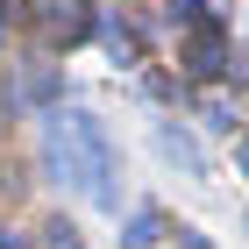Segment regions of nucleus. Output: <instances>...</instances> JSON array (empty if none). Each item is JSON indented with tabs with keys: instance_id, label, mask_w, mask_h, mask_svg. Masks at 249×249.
Here are the masks:
<instances>
[{
	"instance_id": "f257e3e1",
	"label": "nucleus",
	"mask_w": 249,
	"mask_h": 249,
	"mask_svg": "<svg viewBox=\"0 0 249 249\" xmlns=\"http://www.w3.org/2000/svg\"><path fill=\"white\" fill-rule=\"evenodd\" d=\"M43 157H50V171L64 178L71 192H86L93 207H107L114 213L121 207V157H114V135H107V121L100 114H86V107H71V114H50L43 121Z\"/></svg>"
},
{
	"instance_id": "f03ea898",
	"label": "nucleus",
	"mask_w": 249,
	"mask_h": 249,
	"mask_svg": "<svg viewBox=\"0 0 249 249\" xmlns=\"http://www.w3.org/2000/svg\"><path fill=\"white\" fill-rule=\"evenodd\" d=\"M185 71H199V78H221V71H228V36H221V21H199V29H192Z\"/></svg>"
},
{
	"instance_id": "7ed1b4c3",
	"label": "nucleus",
	"mask_w": 249,
	"mask_h": 249,
	"mask_svg": "<svg viewBox=\"0 0 249 249\" xmlns=\"http://www.w3.org/2000/svg\"><path fill=\"white\" fill-rule=\"evenodd\" d=\"M43 29H50V43H78V36H93V7L86 0H43Z\"/></svg>"
},
{
	"instance_id": "20e7f679",
	"label": "nucleus",
	"mask_w": 249,
	"mask_h": 249,
	"mask_svg": "<svg viewBox=\"0 0 249 249\" xmlns=\"http://www.w3.org/2000/svg\"><path fill=\"white\" fill-rule=\"evenodd\" d=\"M157 150L171 157V164H185V171H199V150H192V135H178L171 121H157Z\"/></svg>"
},
{
	"instance_id": "39448f33",
	"label": "nucleus",
	"mask_w": 249,
	"mask_h": 249,
	"mask_svg": "<svg viewBox=\"0 0 249 249\" xmlns=\"http://www.w3.org/2000/svg\"><path fill=\"white\" fill-rule=\"evenodd\" d=\"M157 235H164V213H150V207H142L128 228H121V249H157Z\"/></svg>"
},
{
	"instance_id": "423d86ee",
	"label": "nucleus",
	"mask_w": 249,
	"mask_h": 249,
	"mask_svg": "<svg viewBox=\"0 0 249 249\" xmlns=\"http://www.w3.org/2000/svg\"><path fill=\"white\" fill-rule=\"evenodd\" d=\"M100 36H107V50H114L121 64H135V57H142V50H135V36L121 29V21H100Z\"/></svg>"
},
{
	"instance_id": "0eeeda50",
	"label": "nucleus",
	"mask_w": 249,
	"mask_h": 249,
	"mask_svg": "<svg viewBox=\"0 0 249 249\" xmlns=\"http://www.w3.org/2000/svg\"><path fill=\"white\" fill-rule=\"evenodd\" d=\"M21 93H29V100H50V93H57V71H29V78H21Z\"/></svg>"
},
{
	"instance_id": "6e6552de",
	"label": "nucleus",
	"mask_w": 249,
	"mask_h": 249,
	"mask_svg": "<svg viewBox=\"0 0 249 249\" xmlns=\"http://www.w3.org/2000/svg\"><path fill=\"white\" fill-rule=\"evenodd\" d=\"M43 235H50V249H86V242H78V228H71V221H50Z\"/></svg>"
},
{
	"instance_id": "1a4fd4ad",
	"label": "nucleus",
	"mask_w": 249,
	"mask_h": 249,
	"mask_svg": "<svg viewBox=\"0 0 249 249\" xmlns=\"http://www.w3.org/2000/svg\"><path fill=\"white\" fill-rule=\"evenodd\" d=\"M29 15V0H0V29H7V21H21Z\"/></svg>"
},
{
	"instance_id": "9d476101",
	"label": "nucleus",
	"mask_w": 249,
	"mask_h": 249,
	"mask_svg": "<svg viewBox=\"0 0 249 249\" xmlns=\"http://www.w3.org/2000/svg\"><path fill=\"white\" fill-rule=\"evenodd\" d=\"M0 249H29V242H21V235H15V228H0Z\"/></svg>"
},
{
	"instance_id": "9b49d317",
	"label": "nucleus",
	"mask_w": 249,
	"mask_h": 249,
	"mask_svg": "<svg viewBox=\"0 0 249 249\" xmlns=\"http://www.w3.org/2000/svg\"><path fill=\"white\" fill-rule=\"evenodd\" d=\"M235 164H242V178H249V135H242V142H235Z\"/></svg>"
}]
</instances>
